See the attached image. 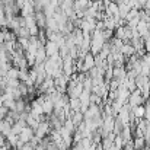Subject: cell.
<instances>
[{
  "label": "cell",
  "instance_id": "cell-7",
  "mask_svg": "<svg viewBox=\"0 0 150 150\" xmlns=\"http://www.w3.org/2000/svg\"><path fill=\"white\" fill-rule=\"evenodd\" d=\"M42 105V111H44V115H48L50 117L51 114H52V111H54V103L48 99V96L44 99V102L41 103Z\"/></svg>",
  "mask_w": 150,
  "mask_h": 150
},
{
  "label": "cell",
  "instance_id": "cell-13",
  "mask_svg": "<svg viewBox=\"0 0 150 150\" xmlns=\"http://www.w3.org/2000/svg\"><path fill=\"white\" fill-rule=\"evenodd\" d=\"M131 114H133L136 118H143V117H144V106L140 105V106L131 108Z\"/></svg>",
  "mask_w": 150,
  "mask_h": 150
},
{
  "label": "cell",
  "instance_id": "cell-16",
  "mask_svg": "<svg viewBox=\"0 0 150 150\" xmlns=\"http://www.w3.org/2000/svg\"><path fill=\"white\" fill-rule=\"evenodd\" d=\"M19 150H35V147H34L31 143H25V144H23V146H22Z\"/></svg>",
  "mask_w": 150,
  "mask_h": 150
},
{
  "label": "cell",
  "instance_id": "cell-4",
  "mask_svg": "<svg viewBox=\"0 0 150 150\" xmlns=\"http://www.w3.org/2000/svg\"><path fill=\"white\" fill-rule=\"evenodd\" d=\"M44 50L47 52V57H52V55L58 54V45L52 41H47L45 45H44Z\"/></svg>",
  "mask_w": 150,
  "mask_h": 150
},
{
  "label": "cell",
  "instance_id": "cell-8",
  "mask_svg": "<svg viewBox=\"0 0 150 150\" xmlns=\"http://www.w3.org/2000/svg\"><path fill=\"white\" fill-rule=\"evenodd\" d=\"M23 127H26V122H25L23 120H18V121L12 125V133L16 134V136H19V133L23 130Z\"/></svg>",
  "mask_w": 150,
  "mask_h": 150
},
{
  "label": "cell",
  "instance_id": "cell-18",
  "mask_svg": "<svg viewBox=\"0 0 150 150\" xmlns=\"http://www.w3.org/2000/svg\"><path fill=\"white\" fill-rule=\"evenodd\" d=\"M67 150H70V149H67Z\"/></svg>",
  "mask_w": 150,
  "mask_h": 150
},
{
  "label": "cell",
  "instance_id": "cell-2",
  "mask_svg": "<svg viewBox=\"0 0 150 150\" xmlns=\"http://www.w3.org/2000/svg\"><path fill=\"white\" fill-rule=\"evenodd\" d=\"M82 60H83L82 73H86V71H89L92 67H95V57H93V54H92V52H88Z\"/></svg>",
  "mask_w": 150,
  "mask_h": 150
},
{
  "label": "cell",
  "instance_id": "cell-15",
  "mask_svg": "<svg viewBox=\"0 0 150 150\" xmlns=\"http://www.w3.org/2000/svg\"><path fill=\"white\" fill-rule=\"evenodd\" d=\"M7 114H9V109L4 106H0V120H4L7 117Z\"/></svg>",
  "mask_w": 150,
  "mask_h": 150
},
{
  "label": "cell",
  "instance_id": "cell-6",
  "mask_svg": "<svg viewBox=\"0 0 150 150\" xmlns=\"http://www.w3.org/2000/svg\"><path fill=\"white\" fill-rule=\"evenodd\" d=\"M120 52H121L125 58H128V57H131V55L136 54V50H134V47H133L131 44H122V47L120 48Z\"/></svg>",
  "mask_w": 150,
  "mask_h": 150
},
{
  "label": "cell",
  "instance_id": "cell-1",
  "mask_svg": "<svg viewBox=\"0 0 150 150\" xmlns=\"http://www.w3.org/2000/svg\"><path fill=\"white\" fill-rule=\"evenodd\" d=\"M143 102H144V99H143V96H142V93H140V91H139V89H136L134 92H131V93H130V96H128V100H127V103H128L131 108L140 106Z\"/></svg>",
  "mask_w": 150,
  "mask_h": 150
},
{
  "label": "cell",
  "instance_id": "cell-5",
  "mask_svg": "<svg viewBox=\"0 0 150 150\" xmlns=\"http://www.w3.org/2000/svg\"><path fill=\"white\" fill-rule=\"evenodd\" d=\"M47 58L48 57H47V52L44 50V47H40L35 52V64H44Z\"/></svg>",
  "mask_w": 150,
  "mask_h": 150
},
{
  "label": "cell",
  "instance_id": "cell-11",
  "mask_svg": "<svg viewBox=\"0 0 150 150\" xmlns=\"http://www.w3.org/2000/svg\"><path fill=\"white\" fill-rule=\"evenodd\" d=\"M69 106L71 112H79L80 111V100L79 99H70L69 98Z\"/></svg>",
  "mask_w": 150,
  "mask_h": 150
},
{
  "label": "cell",
  "instance_id": "cell-3",
  "mask_svg": "<svg viewBox=\"0 0 150 150\" xmlns=\"http://www.w3.org/2000/svg\"><path fill=\"white\" fill-rule=\"evenodd\" d=\"M32 139H34V130L31 127H28V125L23 127V130L19 133V140L22 143H29Z\"/></svg>",
  "mask_w": 150,
  "mask_h": 150
},
{
  "label": "cell",
  "instance_id": "cell-10",
  "mask_svg": "<svg viewBox=\"0 0 150 150\" xmlns=\"http://www.w3.org/2000/svg\"><path fill=\"white\" fill-rule=\"evenodd\" d=\"M133 146H134V150H143V147L146 146V139L144 137H134Z\"/></svg>",
  "mask_w": 150,
  "mask_h": 150
},
{
  "label": "cell",
  "instance_id": "cell-12",
  "mask_svg": "<svg viewBox=\"0 0 150 150\" xmlns=\"http://www.w3.org/2000/svg\"><path fill=\"white\" fill-rule=\"evenodd\" d=\"M6 77H7V79H18V80H19V69H16V67L12 66V67L7 70Z\"/></svg>",
  "mask_w": 150,
  "mask_h": 150
},
{
  "label": "cell",
  "instance_id": "cell-14",
  "mask_svg": "<svg viewBox=\"0 0 150 150\" xmlns=\"http://www.w3.org/2000/svg\"><path fill=\"white\" fill-rule=\"evenodd\" d=\"M25 122H26V125H28V127H31L32 130H35V128L38 127V124H40V121H38L37 118H34L31 114L28 115V118H26V121H25Z\"/></svg>",
  "mask_w": 150,
  "mask_h": 150
},
{
  "label": "cell",
  "instance_id": "cell-17",
  "mask_svg": "<svg viewBox=\"0 0 150 150\" xmlns=\"http://www.w3.org/2000/svg\"><path fill=\"white\" fill-rule=\"evenodd\" d=\"M4 146H6V137L0 134V147H4Z\"/></svg>",
  "mask_w": 150,
  "mask_h": 150
},
{
  "label": "cell",
  "instance_id": "cell-9",
  "mask_svg": "<svg viewBox=\"0 0 150 150\" xmlns=\"http://www.w3.org/2000/svg\"><path fill=\"white\" fill-rule=\"evenodd\" d=\"M69 120H71V122L74 124V127H77L79 124L83 122V114H82L80 111H79V112H71V115H70Z\"/></svg>",
  "mask_w": 150,
  "mask_h": 150
}]
</instances>
